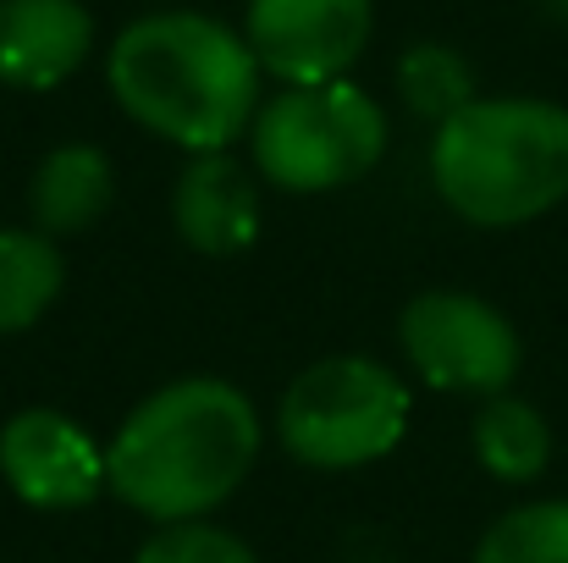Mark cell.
<instances>
[{
	"label": "cell",
	"instance_id": "obj_1",
	"mask_svg": "<svg viewBox=\"0 0 568 563\" xmlns=\"http://www.w3.org/2000/svg\"><path fill=\"white\" fill-rule=\"evenodd\" d=\"M265 442L260 409L221 375L155 386L105 442V486L155 525L210 520L254 470Z\"/></svg>",
	"mask_w": 568,
	"mask_h": 563
},
{
	"label": "cell",
	"instance_id": "obj_2",
	"mask_svg": "<svg viewBox=\"0 0 568 563\" xmlns=\"http://www.w3.org/2000/svg\"><path fill=\"white\" fill-rule=\"evenodd\" d=\"M105 83L144 133L189 155L232 150L265 105V72L248 39L204 11H150L128 22L105 56Z\"/></svg>",
	"mask_w": 568,
	"mask_h": 563
},
{
	"label": "cell",
	"instance_id": "obj_3",
	"mask_svg": "<svg viewBox=\"0 0 568 563\" xmlns=\"http://www.w3.org/2000/svg\"><path fill=\"white\" fill-rule=\"evenodd\" d=\"M430 188L469 227H525L568 199V105L469 100L430 133Z\"/></svg>",
	"mask_w": 568,
	"mask_h": 563
},
{
	"label": "cell",
	"instance_id": "obj_4",
	"mask_svg": "<svg viewBox=\"0 0 568 563\" xmlns=\"http://www.w3.org/2000/svg\"><path fill=\"white\" fill-rule=\"evenodd\" d=\"M392 144V122L376 94L348 78L276 89L254 128L248 155L254 172L282 193H332L371 178Z\"/></svg>",
	"mask_w": 568,
	"mask_h": 563
},
{
	"label": "cell",
	"instance_id": "obj_5",
	"mask_svg": "<svg viewBox=\"0 0 568 563\" xmlns=\"http://www.w3.org/2000/svg\"><path fill=\"white\" fill-rule=\"evenodd\" d=\"M408 431V386L371 354H332L287 381L276 442L304 470H359L386 459Z\"/></svg>",
	"mask_w": 568,
	"mask_h": 563
},
{
	"label": "cell",
	"instance_id": "obj_6",
	"mask_svg": "<svg viewBox=\"0 0 568 563\" xmlns=\"http://www.w3.org/2000/svg\"><path fill=\"white\" fill-rule=\"evenodd\" d=\"M397 343H403L408 371L425 386L464 392V398L508 392L525 365V343L514 321L464 288H430L408 299L397 315Z\"/></svg>",
	"mask_w": 568,
	"mask_h": 563
},
{
	"label": "cell",
	"instance_id": "obj_7",
	"mask_svg": "<svg viewBox=\"0 0 568 563\" xmlns=\"http://www.w3.org/2000/svg\"><path fill=\"white\" fill-rule=\"evenodd\" d=\"M376 28L371 0H248L243 39L282 89L348 78Z\"/></svg>",
	"mask_w": 568,
	"mask_h": 563
},
{
	"label": "cell",
	"instance_id": "obj_8",
	"mask_svg": "<svg viewBox=\"0 0 568 563\" xmlns=\"http://www.w3.org/2000/svg\"><path fill=\"white\" fill-rule=\"evenodd\" d=\"M0 481L44 514L89 509L105 486V448L61 409H22L0 425Z\"/></svg>",
	"mask_w": 568,
	"mask_h": 563
},
{
	"label": "cell",
	"instance_id": "obj_9",
	"mask_svg": "<svg viewBox=\"0 0 568 563\" xmlns=\"http://www.w3.org/2000/svg\"><path fill=\"white\" fill-rule=\"evenodd\" d=\"M172 227L193 254H210V260H232L254 249L265 227L254 172L237 167L226 150L193 155L172 183Z\"/></svg>",
	"mask_w": 568,
	"mask_h": 563
},
{
	"label": "cell",
	"instance_id": "obj_10",
	"mask_svg": "<svg viewBox=\"0 0 568 563\" xmlns=\"http://www.w3.org/2000/svg\"><path fill=\"white\" fill-rule=\"evenodd\" d=\"M94 56V11L83 0H0V83L22 94L61 89Z\"/></svg>",
	"mask_w": 568,
	"mask_h": 563
},
{
	"label": "cell",
	"instance_id": "obj_11",
	"mask_svg": "<svg viewBox=\"0 0 568 563\" xmlns=\"http://www.w3.org/2000/svg\"><path fill=\"white\" fill-rule=\"evenodd\" d=\"M116 199V172L100 144H55L28 178V215L44 238L89 232Z\"/></svg>",
	"mask_w": 568,
	"mask_h": 563
},
{
	"label": "cell",
	"instance_id": "obj_12",
	"mask_svg": "<svg viewBox=\"0 0 568 563\" xmlns=\"http://www.w3.org/2000/svg\"><path fill=\"white\" fill-rule=\"evenodd\" d=\"M469 442H475L480 470L491 481H503V486H525V481H536L552 464V425H547V414L536 403L514 398V392L480 398Z\"/></svg>",
	"mask_w": 568,
	"mask_h": 563
},
{
	"label": "cell",
	"instance_id": "obj_13",
	"mask_svg": "<svg viewBox=\"0 0 568 563\" xmlns=\"http://www.w3.org/2000/svg\"><path fill=\"white\" fill-rule=\"evenodd\" d=\"M67 265L39 227H0V338L28 332L61 299Z\"/></svg>",
	"mask_w": 568,
	"mask_h": 563
},
{
	"label": "cell",
	"instance_id": "obj_14",
	"mask_svg": "<svg viewBox=\"0 0 568 563\" xmlns=\"http://www.w3.org/2000/svg\"><path fill=\"white\" fill-rule=\"evenodd\" d=\"M397 94H403V105H408L419 122H430V128H442V122L458 117L469 100H480V94H475V67H469L453 44H436V39H419V44H408V50L397 56Z\"/></svg>",
	"mask_w": 568,
	"mask_h": 563
},
{
	"label": "cell",
	"instance_id": "obj_15",
	"mask_svg": "<svg viewBox=\"0 0 568 563\" xmlns=\"http://www.w3.org/2000/svg\"><path fill=\"white\" fill-rule=\"evenodd\" d=\"M469 563H568V497L508 509Z\"/></svg>",
	"mask_w": 568,
	"mask_h": 563
},
{
	"label": "cell",
	"instance_id": "obj_16",
	"mask_svg": "<svg viewBox=\"0 0 568 563\" xmlns=\"http://www.w3.org/2000/svg\"><path fill=\"white\" fill-rule=\"evenodd\" d=\"M133 563H260V559L226 525L183 520V525H155V536L133 553Z\"/></svg>",
	"mask_w": 568,
	"mask_h": 563
},
{
	"label": "cell",
	"instance_id": "obj_17",
	"mask_svg": "<svg viewBox=\"0 0 568 563\" xmlns=\"http://www.w3.org/2000/svg\"><path fill=\"white\" fill-rule=\"evenodd\" d=\"M558 11H564V17H568V0H558Z\"/></svg>",
	"mask_w": 568,
	"mask_h": 563
}]
</instances>
